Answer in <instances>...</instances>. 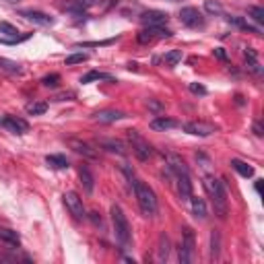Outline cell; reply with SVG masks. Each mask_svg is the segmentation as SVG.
I'll list each match as a JSON object with an SVG mask.
<instances>
[{
  "instance_id": "1",
  "label": "cell",
  "mask_w": 264,
  "mask_h": 264,
  "mask_svg": "<svg viewBox=\"0 0 264 264\" xmlns=\"http://www.w3.org/2000/svg\"><path fill=\"white\" fill-rule=\"evenodd\" d=\"M202 186L209 198L213 200V206H215V213L225 219L229 213V202H227V190H225V184L221 180H217L215 176H204L202 180Z\"/></svg>"
},
{
  "instance_id": "2",
  "label": "cell",
  "mask_w": 264,
  "mask_h": 264,
  "mask_svg": "<svg viewBox=\"0 0 264 264\" xmlns=\"http://www.w3.org/2000/svg\"><path fill=\"white\" fill-rule=\"evenodd\" d=\"M130 186H132V190H135L137 202H139V206H141V213H143L145 217H149V219H153V217L157 215V211H159L157 196H155V192H153V188H151L149 184H145L143 180H139V178L132 180Z\"/></svg>"
},
{
  "instance_id": "3",
  "label": "cell",
  "mask_w": 264,
  "mask_h": 264,
  "mask_svg": "<svg viewBox=\"0 0 264 264\" xmlns=\"http://www.w3.org/2000/svg\"><path fill=\"white\" fill-rule=\"evenodd\" d=\"M109 215H111V225H114V235H116V239L120 241V246H124V248L130 246V241H132V229H130L128 217L124 215L122 206L111 204Z\"/></svg>"
},
{
  "instance_id": "4",
  "label": "cell",
  "mask_w": 264,
  "mask_h": 264,
  "mask_svg": "<svg viewBox=\"0 0 264 264\" xmlns=\"http://www.w3.org/2000/svg\"><path fill=\"white\" fill-rule=\"evenodd\" d=\"M196 248V237L192 227H184L182 229V243H180V262L182 264H190L194 260V250Z\"/></svg>"
},
{
  "instance_id": "5",
  "label": "cell",
  "mask_w": 264,
  "mask_h": 264,
  "mask_svg": "<svg viewBox=\"0 0 264 264\" xmlns=\"http://www.w3.org/2000/svg\"><path fill=\"white\" fill-rule=\"evenodd\" d=\"M128 141L132 145V153L137 155L139 161H149L153 157V147H151L137 130H128Z\"/></svg>"
},
{
  "instance_id": "6",
  "label": "cell",
  "mask_w": 264,
  "mask_h": 264,
  "mask_svg": "<svg viewBox=\"0 0 264 264\" xmlns=\"http://www.w3.org/2000/svg\"><path fill=\"white\" fill-rule=\"evenodd\" d=\"M62 202H64V206L68 209V213L74 217V219H85L87 217V213H85V206H83V198L77 194V192H72V190H68V192H64L62 194Z\"/></svg>"
},
{
  "instance_id": "7",
  "label": "cell",
  "mask_w": 264,
  "mask_h": 264,
  "mask_svg": "<svg viewBox=\"0 0 264 264\" xmlns=\"http://www.w3.org/2000/svg\"><path fill=\"white\" fill-rule=\"evenodd\" d=\"M172 35H174V31H169V29L157 25V27H145V29H141L139 35H137V40H139V44H151V42H155V40H165V37H172Z\"/></svg>"
},
{
  "instance_id": "8",
  "label": "cell",
  "mask_w": 264,
  "mask_h": 264,
  "mask_svg": "<svg viewBox=\"0 0 264 264\" xmlns=\"http://www.w3.org/2000/svg\"><path fill=\"white\" fill-rule=\"evenodd\" d=\"M180 21H182V25L190 27V29H198V27H204L206 19H204V15H202L198 9L186 7V9L180 11Z\"/></svg>"
},
{
  "instance_id": "9",
  "label": "cell",
  "mask_w": 264,
  "mask_h": 264,
  "mask_svg": "<svg viewBox=\"0 0 264 264\" xmlns=\"http://www.w3.org/2000/svg\"><path fill=\"white\" fill-rule=\"evenodd\" d=\"M0 124H3L9 132H13V135H25V132H29V122L19 118V116H5L0 120Z\"/></svg>"
},
{
  "instance_id": "10",
  "label": "cell",
  "mask_w": 264,
  "mask_h": 264,
  "mask_svg": "<svg viewBox=\"0 0 264 264\" xmlns=\"http://www.w3.org/2000/svg\"><path fill=\"white\" fill-rule=\"evenodd\" d=\"M217 128L209 122H186L184 124V132H188V135H192V137H211L213 132Z\"/></svg>"
},
{
  "instance_id": "11",
  "label": "cell",
  "mask_w": 264,
  "mask_h": 264,
  "mask_svg": "<svg viewBox=\"0 0 264 264\" xmlns=\"http://www.w3.org/2000/svg\"><path fill=\"white\" fill-rule=\"evenodd\" d=\"M174 176H176V182H178L180 198L182 200H190V196H192V178H190V172H178Z\"/></svg>"
},
{
  "instance_id": "12",
  "label": "cell",
  "mask_w": 264,
  "mask_h": 264,
  "mask_svg": "<svg viewBox=\"0 0 264 264\" xmlns=\"http://www.w3.org/2000/svg\"><path fill=\"white\" fill-rule=\"evenodd\" d=\"M167 19H169V15L163 11H145L141 15V23L145 27H157V25L167 23Z\"/></svg>"
},
{
  "instance_id": "13",
  "label": "cell",
  "mask_w": 264,
  "mask_h": 264,
  "mask_svg": "<svg viewBox=\"0 0 264 264\" xmlns=\"http://www.w3.org/2000/svg\"><path fill=\"white\" fill-rule=\"evenodd\" d=\"M66 143H68V147L74 151V153H79V155H83L87 159H97V151L93 149L89 143H85L81 139H68Z\"/></svg>"
},
{
  "instance_id": "14",
  "label": "cell",
  "mask_w": 264,
  "mask_h": 264,
  "mask_svg": "<svg viewBox=\"0 0 264 264\" xmlns=\"http://www.w3.org/2000/svg\"><path fill=\"white\" fill-rule=\"evenodd\" d=\"M21 17L27 19V21L35 23V25H42V27H48V25H54V17H50L48 13H42V11H21Z\"/></svg>"
},
{
  "instance_id": "15",
  "label": "cell",
  "mask_w": 264,
  "mask_h": 264,
  "mask_svg": "<svg viewBox=\"0 0 264 264\" xmlns=\"http://www.w3.org/2000/svg\"><path fill=\"white\" fill-rule=\"evenodd\" d=\"M93 5H95V0H64V3H62V11L81 15L83 11L91 9Z\"/></svg>"
},
{
  "instance_id": "16",
  "label": "cell",
  "mask_w": 264,
  "mask_h": 264,
  "mask_svg": "<svg viewBox=\"0 0 264 264\" xmlns=\"http://www.w3.org/2000/svg\"><path fill=\"white\" fill-rule=\"evenodd\" d=\"M97 122H101V124H111V122H118V120H124L126 118V114L124 111H120V109H101V111H97L95 116Z\"/></svg>"
},
{
  "instance_id": "17",
  "label": "cell",
  "mask_w": 264,
  "mask_h": 264,
  "mask_svg": "<svg viewBox=\"0 0 264 264\" xmlns=\"http://www.w3.org/2000/svg\"><path fill=\"white\" fill-rule=\"evenodd\" d=\"M243 56H246V66L252 74H256V77H262V66L258 62V54L254 48H246L243 50Z\"/></svg>"
},
{
  "instance_id": "18",
  "label": "cell",
  "mask_w": 264,
  "mask_h": 264,
  "mask_svg": "<svg viewBox=\"0 0 264 264\" xmlns=\"http://www.w3.org/2000/svg\"><path fill=\"white\" fill-rule=\"evenodd\" d=\"M97 145L109 153H116V155H126V147L122 141H116V139H99Z\"/></svg>"
},
{
  "instance_id": "19",
  "label": "cell",
  "mask_w": 264,
  "mask_h": 264,
  "mask_svg": "<svg viewBox=\"0 0 264 264\" xmlns=\"http://www.w3.org/2000/svg\"><path fill=\"white\" fill-rule=\"evenodd\" d=\"M79 178H81V184H83V188H85V192L91 194L93 188H95V178H93L91 169H89L87 165H81V167H79Z\"/></svg>"
},
{
  "instance_id": "20",
  "label": "cell",
  "mask_w": 264,
  "mask_h": 264,
  "mask_svg": "<svg viewBox=\"0 0 264 264\" xmlns=\"http://www.w3.org/2000/svg\"><path fill=\"white\" fill-rule=\"evenodd\" d=\"M178 122L174 118H165V116H157L155 120H151V128L157 130V132H165V130H172L176 128Z\"/></svg>"
},
{
  "instance_id": "21",
  "label": "cell",
  "mask_w": 264,
  "mask_h": 264,
  "mask_svg": "<svg viewBox=\"0 0 264 264\" xmlns=\"http://www.w3.org/2000/svg\"><path fill=\"white\" fill-rule=\"evenodd\" d=\"M190 206H192V213L196 219H206L209 211H206V202L200 196H190Z\"/></svg>"
},
{
  "instance_id": "22",
  "label": "cell",
  "mask_w": 264,
  "mask_h": 264,
  "mask_svg": "<svg viewBox=\"0 0 264 264\" xmlns=\"http://www.w3.org/2000/svg\"><path fill=\"white\" fill-rule=\"evenodd\" d=\"M93 81H109V83H116V79L111 77V74H107V72H99V70H91V72H87L85 77L81 79L83 85L93 83Z\"/></svg>"
},
{
  "instance_id": "23",
  "label": "cell",
  "mask_w": 264,
  "mask_h": 264,
  "mask_svg": "<svg viewBox=\"0 0 264 264\" xmlns=\"http://www.w3.org/2000/svg\"><path fill=\"white\" fill-rule=\"evenodd\" d=\"M231 167L241 178H252L254 176V167L250 163H246V161H241V159H231Z\"/></svg>"
},
{
  "instance_id": "24",
  "label": "cell",
  "mask_w": 264,
  "mask_h": 264,
  "mask_svg": "<svg viewBox=\"0 0 264 264\" xmlns=\"http://www.w3.org/2000/svg\"><path fill=\"white\" fill-rule=\"evenodd\" d=\"M0 239H3L7 246H11V248L21 246V237H19V233L13 231V229H0Z\"/></svg>"
},
{
  "instance_id": "25",
  "label": "cell",
  "mask_w": 264,
  "mask_h": 264,
  "mask_svg": "<svg viewBox=\"0 0 264 264\" xmlns=\"http://www.w3.org/2000/svg\"><path fill=\"white\" fill-rule=\"evenodd\" d=\"M46 163H48L50 167H54V169H68V165H70L64 155H48V157H46Z\"/></svg>"
},
{
  "instance_id": "26",
  "label": "cell",
  "mask_w": 264,
  "mask_h": 264,
  "mask_svg": "<svg viewBox=\"0 0 264 264\" xmlns=\"http://www.w3.org/2000/svg\"><path fill=\"white\" fill-rule=\"evenodd\" d=\"M227 21L231 23V25H235V27H239V29H243V31H250V33H260L256 27H252L246 19H241V17H235V15H231V17H227Z\"/></svg>"
},
{
  "instance_id": "27",
  "label": "cell",
  "mask_w": 264,
  "mask_h": 264,
  "mask_svg": "<svg viewBox=\"0 0 264 264\" xmlns=\"http://www.w3.org/2000/svg\"><path fill=\"white\" fill-rule=\"evenodd\" d=\"M0 68L9 70V72H13V74H21V72H23V66H21V64L15 62V60H9V58H3V56H0Z\"/></svg>"
},
{
  "instance_id": "28",
  "label": "cell",
  "mask_w": 264,
  "mask_h": 264,
  "mask_svg": "<svg viewBox=\"0 0 264 264\" xmlns=\"http://www.w3.org/2000/svg\"><path fill=\"white\" fill-rule=\"evenodd\" d=\"M46 111H48V103L46 101H31L27 105V114L29 116H42V114H46Z\"/></svg>"
},
{
  "instance_id": "29",
  "label": "cell",
  "mask_w": 264,
  "mask_h": 264,
  "mask_svg": "<svg viewBox=\"0 0 264 264\" xmlns=\"http://www.w3.org/2000/svg\"><path fill=\"white\" fill-rule=\"evenodd\" d=\"M180 60H182V50H169V52L165 54V64H167L169 68L178 66Z\"/></svg>"
},
{
  "instance_id": "30",
  "label": "cell",
  "mask_w": 264,
  "mask_h": 264,
  "mask_svg": "<svg viewBox=\"0 0 264 264\" xmlns=\"http://www.w3.org/2000/svg\"><path fill=\"white\" fill-rule=\"evenodd\" d=\"M221 235H219V231H213L211 233V258L215 260V258H219V252H221Z\"/></svg>"
},
{
  "instance_id": "31",
  "label": "cell",
  "mask_w": 264,
  "mask_h": 264,
  "mask_svg": "<svg viewBox=\"0 0 264 264\" xmlns=\"http://www.w3.org/2000/svg\"><path fill=\"white\" fill-rule=\"evenodd\" d=\"M204 9L209 15H223V7L219 0H204Z\"/></svg>"
},
{
  "instance_id": "32",
  "label": "cell",
  "mask_w": 264,
  "mask_h": 264,
  "mask_svg": "<svg viewBox=\"0 0 264 264\" xmlns=\"http://www.w3.org/2000/svg\"><path fill=\"white\" fill-rule=\"evenodd\" d=\"M42 85H44V87H50V89H56V87L60 85V74H56V72L46 74V77L42 79Z\"/></svg>"
},
{
  "instance_id": "33",
  "label": "cell",
  "mask_w": 264,
  "mask_h": 264,
  "mask_svg": "<svg viewBox=\"0 0 264 264\" xmlns=\"http://www.w3.org/2000/svg\"><path fill=\"white\" fill-rule=\"evenodd\" d=\"M167 256H169V239L163 233L159 237V260H167Z\"/></svg>"
},
{
  "instance_id": "34",
  "label": "cell",
  "mask_w": 264,
  "mask_h": 264,
  "mask_svg": "<svg viewBox=\"0 0 264 264\" xmlns=\"http://www.w3.org/2000/svg\"><path fill=\"white\" fill-rule=\"evenodd\" d=\"M248 15L254 19L258 25L264 23V9H262V7H250V9H248Z\"/></svg>"
},
{
  "instance_id": "35",
  "label": "cell",
  "mask_w": 264,
  "mask_h": 264,
  "mask_svg": "<svg viewBox=\"0 0 264 264\" xmlns=\"http://www.w3.org/2000/svg\"><path fill=\"white\" fill-rule=\"evenodd\" d=\"M89 60V54H72L64 60L66 66H72V64H81V62H87Z\"/></svg>"
},
{
  "instance_id": "36",
  "label": "cell",
  "mask_w": 264,
  "mask_h": 264,
  "mask_svg": "<svg viewBox=\"0 0 264 264\" xmlns=\"http://www.w3.org/2000/svg\"><path fill=\"white\" fill-rule=\"evenodd\" d=\"M116 40H103V42H81V44H74V48H97V46H109L114 44Z\"/></svg>"
},
{
  "instance_id": "37",
  "label": "cell",
  "mask_w": 264,
  "mask_h": 264,
  "mask_svg": "<svg viewBox=\"0 0 264 264\" xmlns=\"http://www.w3.org/2000/svg\"><path fill=\"white\" fill-rule=\"evenodd\" d=\"M0 33H5V35H11V37H17V27L7 23V21H0Z\"/></svg>"
},
{
  "instance_id": "38",
  "label": "cell",
  "mask_w": 264,
  "mask_h": 264,
  "mask_svg": "<svg viewBox=\"0 0 264 264\" xmlns=\"http://www.w3.org/2000/svg\"><path fill=\"white\" fill-rule=\"evenodd\" d=\"M190 91L196 93V95H206V87H202L198 83H190Z\"/></svg>"
},
{
  "instance_id": "39",
  "label": "cell",
  "mask_w": 264,
  "mask_h": 264,
  "mask_svg": "<svg viewBox=\"0 0 264 264\" xmlns=\"http://www.w3.org/2000/svg\"><path fill=\"white\" fill-rule=\"evenodd\" d=\"M213 54L217 56L219 60H223V62H227V52H225L223 48H215V52H213Z\"/></svg>"
},
{
  "instance_id": "40",
  "label": "cell",
  "mask_w": 264,
  "mask_h": 264,
  "mask_svg": "<svg viewBox=\"0 0 264 264\" xmlns=\"http://www.w3.org/2000/svg\"><path fill=\"white\" fill-rule=\"evenodd\" d=\"M254 135H256V137H262V135H264V130H262V124H260V122H254Z\"/></svg>"
},
{
  "instance_id": "41",
  "label": "cell",
  "mask_w": 264,
  "mask_h": 264,
  "mask_svg": "<svg viewBox=\"0 0 264 264\" xmlns=\"http://www.w3.org/2000/svg\"><path fill=\"white\" fill-rule=\"evenodd\" d=\"M91 219H93V223H95V225H101V217L97 213H91Z\"/></svg>"
},
{
  "instance_id": "42",
  "label": "cell",
  "mask_w": 264,
  "mask_h": 264,
  "mask_svg": "<svg viewBox=\"0 0 264 264\" xmlns=\"http://www.w3.org/2000/svg\"><path fill=\"white\" fill-rule=\"evenodd\" d=\"M256 192H258V194H260V192H262V182H260V180H258V182H256Z\"/></svg>"
},
{
  "instance_id": "43",
  "label": "cell",
  "mask_w": 264,
  "mask_h": 264,
  "mask_svg": "<svg viewBox=\"0 0 264 264\" xmlns=\"http://www.w3.org/2000/svg\"><path fill=\"white\" fill-rule=\"evenodd\" d=\"M5 3H19V0H5Z\"/></svg>"
},
{
  "instance_id": "44",
  "label": "cell",
  "mask_w": 264,
  "mask_h": 264,
  "mask_svg": "<svg viewBox=\"0 0 264 264\" xmlns=\"http://www.w3.org/2000/svg\"><path fill=\"white\" fill-rule=\"evenodd\" d=\"M169 3H180V0H169Z\"/></svg>"
}]
</instances>
